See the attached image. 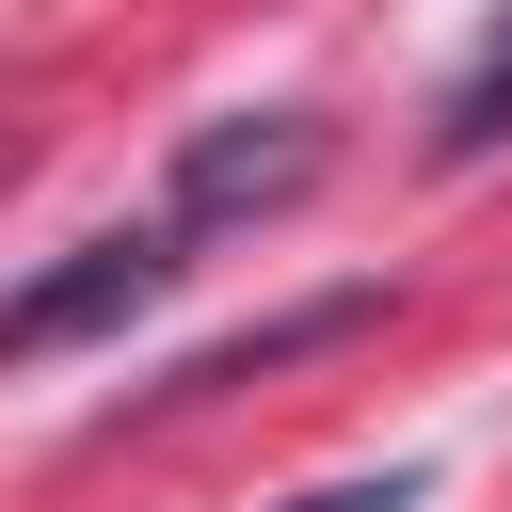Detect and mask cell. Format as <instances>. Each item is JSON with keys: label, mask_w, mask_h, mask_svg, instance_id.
I'll list each match as a JSON object with an SVG mask.
<instances>
[{"label": "cell", "mask_w": 512, "mask_h": 512, "mask_svg": "<svg viewBox=\"0 0 512 512\" xmlns=\"http://www.w3.org/2000/svg\"><path fill=\"white\" fill-rule=\"evenodd\" d=\"M160 288H176V224H96V240H64L32 288H0V368H48V352H80V336L144 320Z\"/></svg>", "instance_id": "6da1fadb"}, {"label": "cell", "mask_w": 512, "mask_h": 512, "mask_svg": "<svg viewBox=\"0 0 512 512\" xmlns=\"http://www.w3.org/2000/svg\"><path fill=\"white\" fill-rule=\"evenodd\" d=\"M288 512H416V464H384V480H320V496H288Z\"/></svg>", "instance_id": "277c9868"}, {"label": "cell", "mask_w": 512, "mask_h": 512, "mask_svg": "<svg viewBox=\"0 0 512 512\" xmlns=\"http://www.w3.org/2000/svg\"><path fill=\"white\" fill-rule=\"evenodd\" d=\"M496 144H512V16H496V32L464 48V80L432 96V160H496Z\"/></svg>", "instance_id": "3957f363"}, {"label": "cell", "mask_w": 512, "mask_h": 512, "mask_svg": "<svg viewBox=\"0 0 512 512\" xmlns=\"http://www.w3.org/2000/svg\"><path fill=\"white\" fill-rule=\"evenodd\" d=\"M304 192H320V112H224V128L176 144L160 224L208 240V224H272V208H304Z\"/></svg>", "instance_id": "7a4b0ae2"}]
</instances>
